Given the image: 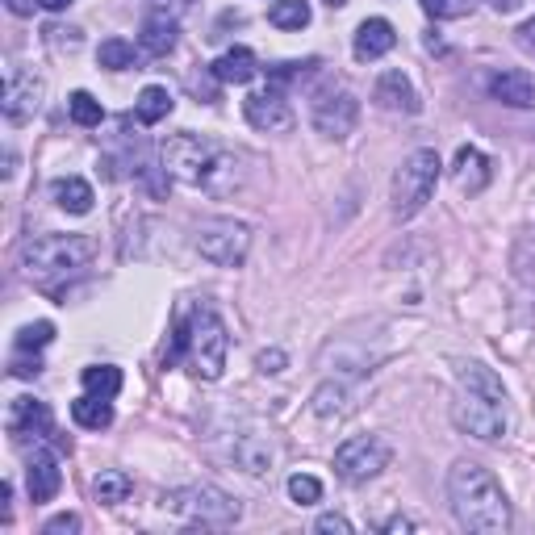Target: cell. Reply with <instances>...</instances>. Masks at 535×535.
<instances>
[{
    "mask_svg": "<svg viewBox=\"0 0 535 535\" xmlns=\"http://www.w3.org/2000/svg\"><path fill=\"white\" fill-rule=\"evenodd\" d=\"M448 498L452 515L464 531L477 535H502L510 531V502L502 494L498 477L477 460H460L448 473Z\"/></svg>",
    "mask_w": 535,
    "mask_h": 535,
    "instance_id": "1",
    "label": "cell"
},
{
    "mask_svg": "<svg viewBox=\"0 0 535 535\" xmlns=\"http://www.w3.org/2000/svg\"><path fill=\"white\" fill-rule=\"evenodd\" d=\"M456 381H460V393L452 402V423L464 435L485 439V444H490V439H502L506 427H510V418H506V385L485 364H464L456 372Z\"/></svg>",
    "mask_w": 535,
    "mask_h": 535,
    "instance_id": "2",
    "label": "cell"
},
{
    "mask_svg": "<svg viewBox=\"0 0 535 535\" xmlns=\"http://www.w3.org/2000/svg\"><path fill=\"white\" fill-rule=\"evenodd\" d=\"M164 172L189 184V189L226 193L230 180H235V155L201 134H172L164 143Z\"/></svg>",
    "mask_w": 535,
    "mask_h": 535,
    "instance_id": "3",
    "label": "cell"
},
{
    "mask_svg": "<svg viewBox=\"0 0 535 535\" xmlns=\"http://www.w3.org/2000/svg\"><path fill=\"white\" fill-rule=\"evenodd\" d=\"M226 352H230V335H226V322L209 310L197 306L189 318L176 322V339H172V356L168 364L184 360L193 377L201 381H218L222 368H226Z\"/></svg>",
    "mask_w": 535,
    "mask_h": 535,
    "instance_id": "4",
    "label": "cell"
},
{
    "mask_svg": "<svg viewBox=\"0 0 535 535\" xmlns=\"http://www.w3.org/2000/svg\"><path fill=\"white\" fill-rule=\"evenodd\" d=\"M92 260V243L80 235H38L21 243V272L46 293H55L63 281L80 276Z\"/></svg>",
    "mask_w": 535,
    "mask_h": 535,
    "instance_id": "5",
    "label": "cell"
},
{
    "mask_svg": "<svg viewBox=\"0 0 535 535\" xmlns=\"http://www.w3.org/2000/svg\"><path fill=\"white\" fill-rule=\"evenodd\" d=\"M439 168L444 164H439V155L431 147L406 155V164L398 168V176H393V218L406 222L431 201L435 184H439Z\"/></svg>",
    "mask_w": 535,
    "mask_h": 535,
    "instance_id": "6",
    "label": "cell"
},
{
    "mask_svg": "<svg viewBox=\"0 0 535 535\" xmlns=\"http://www.w3.org/2000/svg\"><path fill=\"white\" fill-rule=\"evenodd\" d=\"M164 510L184 523H201V527H226L239 519V502H230L214 485H184V490L164 494Z\"/></svg>",
    "mask_w": 535,
    "mask_h": 535,
    "instance_id": "7",
    "label": "cell"
},
{
    "mask_svg": "<svg viewBox=\"0 0 535 535\" xmlns=\"http://www.w3.org/2000/svg\"><path fill=\"white\" fill-rule=\"evenodd\" d=\"M389 460H393V448L385 444L381 435H352L335 452V473L347 485H364V481H372L377 473H385Z\"/></svg>",
    "mask_w": 535,
    "mask_h": 535,
    "instance_id": "8",
    "label": "cell"
},
{
    "mask_svg": "<svg viewBox=\"0 0 535 535\" xmlns=\"http://www.w3.org/2000/svg\"><path fill=\"white\" fill-rule=\"evenodd\" d=\"M197 251L218 268H239L251 251V230L235 218H214L197 230Z\"/></svg>",
    "mask_w": 535,
    "mask_h": 535,
    "instance_id": "9",
    "label": "cell"
},
{
    "mask_svg": "<svg viewBox=\"0 0 535 535\" xmlns=\"http://www.w3.org/2000/svg\"><path fill=\"white\" fill-rule=\"evenodd\" d=\"M356 122H360V101L352 97V92H322V97L314 101V130L322 134V138H347L356 130Z\"/></svg>",
    "mask_w": 535,
    "mask_h": 535,
    "instance_id": "10",
    "label": "cell"
},
{
    "mask_svg": "<svg viewBox=\"0 0 535 535\" xmlns=\"http://www.w3.org/2000/svg\"><path fill=\"white\" fill-rule=\"evenodd\" d=\"M243 118L255 130H264V134H289L293 130V109H289V101L276 88L251 92V97L243 101Z\"/></svg>",
    "mask_w": 535,
    "mask_h": 535,
    "instance_id": "11",
    "label": "cell"
},
{
    "mask_svg": "<svg viewBox=\"0 0 535 535\" xmlns=\"http://www.w3.org/2000/svg\"><path fill=\"white\" fill-rule=\"evenodd\" d=\"M42 92H46V84H42L34 72H13V76L5 80V118H9L13 126L30 122L34 113L42 109Z\"/></svg>",
    "mask_w": 535,
    "mask_h": 535,
    "instance_id": "12",
    "label": "cell"
},
{
    "mask_svg": "<svg viewBox=\"0 0 535 535\" xmlns=\"http://www.w3.org/2000/svg\"><path fill=\"white\" fill-rule=\"evenodd\" d=\"M63 485V473H59V456L51 448H34L30 464H26V490H30V502L42 506V502H55Z\"/></svg>",
    "mask_w": 535,
    "mask_h": 535,
    "instance_id": "13",
    "label": "cell"
},
{
    "mask_svg": "<svg viewBox=\"0 0 535 535\" xmlns=\"http://www.w3.org/2000/svg\"><path fill=\"white\" fill-rule=\"evenodd\" d=\"M490 180H494V164H490V155L477 151V147H460L456 159H452V184L460 193H485L490 189Z\"/></svg>",
    "mask_w": 535,
    "mask_h": 535,
    "instance_id": "14",
    "label": "cell"
},
{
    "mask_svg": "<svg viewBox=\"0 0 535 535\" xmlns=\"http://www.w3.org/2000/svg\"><path fill=\"white\" fill-rule=\"evenodd\" d=\"M490 97L510 109H535V76L523 67H502L490 76Z\"/></svg>",
    "mask_w": 535,
    "mask_h": 535,
    "instance_id": "15",
    "label": "cell"
},
{
    "mask_svg": "<svg viewBox=\"0 0 535 535\" xmlns=\"http://www.w3.org/2000/svg\"><path fill=\"white\" fill-rule=\"evenodd\" d=\"M5 427L13 439H30V435L42 439V435H51V410H46V402H34V398H13Z\"/></svg>",
    "mask_w": 535,
    "mask_h": 535,
    "instance_id": "16",
    "label": "cell"
},
{
    "mask_svg": "<svg viewBox=\"0 0 535 535\" xmlns=\"http://www.w3.org/2000/svg\"><path fill=\"white\" fill-rule=\"evenodd\" d=\"M372 101H377L381 109H389V113H418V109H423V105H418L414 84L402 72H385L377 80V88H372Z\"/></svg>",
    "mask_w": 535,
    "mask_h": 535,
    "instance_id": "17",
    "label": "cell"
},
{
    "mask_svg": "<svg viewBox=\"0 0 535 535\" xmlns=\"http://www.w3.org/2000/svg\"><path fill=\"white\" fill-rule=\"evenodd\" d=\"M393 46H398V34H393V26L385 17H368L364 26L356 30V59L360 63H372V59H381V55H389Z\"/></svg>",
    "mask_w": 535,
    "mask_h": 535,
    "instance_id": "18",
    "label": "cell"
},
{
    "mask_svg": "<svg viewBox=\"0 0 535 535\" xmlns=\"http://www.w3.org/2000/svg\"><path fill=\"white\" fill-rule=\"evenodd\" d=\"M214 76L222 84H251L260 76V59H255V51H247V46H235V51L214 59Z\"/></svg>",
    "mask_w": 535,
    "mask_h": 535,
    "instance_id": "19",
    "label": "cell"
},
{
    "mask_svg": "<svg viewBox=\"0 0 535 535\" xmlns=\"http://www.w3.org/2000/svg\"><path fill=\"white\" fill-rule=\"evenodd\" d=\"M138 46H143L147 55L164 59L176 51V21L172 17H147L143 21V34H138Z\"/></svg>",
    "mask_w": 535,
    "mask_h": 535,
    "instance_id": "20",
    "label": "cell"
},
{
    "mask_svg": "<svg viewBox=\"0 0 535 535\" xmlns=\"http://www.w3.org/2000/svg\"><path fill=\"white\" fill-rule=\"evenodd\" d=\"M55 201H59V209H67V214H88V209H92V201H97V197H92V184L88 180H80V176H63V180H55Z\"/></svg>",
    "mask_w": 535,
    "mask_h": 535,
    "instance_id": "21",
    "label": "cell"
},
{
    "mask_svg": "<svg viewBox=\"0 0 535 535\" xmlns=\"http://www.w3.org/2000/svg\"><path fill=\"white\" fill-rule=\"evenodd\" d=\"M172 92L168 88H159V84H151V88H143L138 92V101H134V118L143 122V126H159L172 113Z\"/></svg>",
    "mask_w": 535,
    "mask_h": 535,
    "instance_id": "22",
    "label": "cell"
},
{
    "mask_svg": "<svg viewBox=\"0 0 535 535\" xmlns=\"http://www.w3.org/2000/svg\"><path fill=\"white\" fill-rule=\"evenodd\" d=\"M130 490H134V481H130V473H122V469H101L97 477H92V498H97L101 506L126 502Z\"/></svg>",
    "mask_w": 535,
    "mask_h": 535,
    "instance_id": "23",
    "label": "cell"
},
{
    "mask_svg": "<svg viewBox=\"0 0 535 535\" xmlns=\"http://www.w3.org/2000/svg\"><path fill=\"white\" fill-rule=\"evenodd\" d=\"M72 418L84 431H105L113 423V406L109 398H97V393H84V398L72 402Z\"/></svg>",
    "mask_w": 535,
    "mask_h": 535,
    "instance_id": "24",
    "label": "cell"
},
{
    "mask_svg": "<svg viewBox=\"0 0 535 535\" xmlns=\"http://www.w3.org/2000/svg\"><path fill=\"white\" fill-rule=\"evenodd\" d=\"M268 21L276 30H306L310 26V0H272Z\"/></svg>",
    "mask_w": 535,
    "mask_h": 535,
    "instance_id": "25",
    "label": "cell"
},
{
    "mask_svg": "<svg viewBox=\"0 0 535 535\" xmlns=\"http://www.w3.org/2000/svg\"><path fill=\"white\" fill-rule=\"evenodd\" d=\"M84 393H97V398H118L122 393V368L113 364H97V368H84Z\"/></svg>",
    "mask_w": 535,
    "mask_h": 535,
    "instance_id": "26",
    "label": "cell"
},
{
    "mask_svg": "<svg viewBox=\"0 0 535 535\" xmlns=\"http://www.w3.org/2000/svg\"><path fill=\"white\" fill-rule=\"evenodd\" d=\"M97 59H101V67H109V72H126V67H134V46L126 38H105Z\"/></svg>",
    "mask_w": 535,
    "mask_h": 535,
    "instance_id": "27",
    "label": "cell"
},
{
    "mask_svg": "<svg viewBox=\"0 0 535 535\" xmlns=\"http://www.w3.org/2000/svg\"><path fill=\"white\" fill-rule=\"evenodd\" d=\"M67 113H72L76 126H101V118H105V109H101V101L92 97V92H72Z\"/></svg>",
    "mask_w": 535,
    "mask_h": 535,
    "instance_id": "28",
    "label": "cell"
},
{
    "mask_svg": "<svg viewBox=\"0 0 535 535\" xmlns=\"http://www.w3.org/2000/svg\"><path fill=\"white\" fill-rule=\"evenodd\" d=\"M55 339V327L51 322H30V327L17 331V352H42L46 343Z\"/></svg>",
    "mask_w": 535,
    "mask_h": 535,
    "instance_id": "29",
    "label": "cell"
},
{
    "mask_svg": "<svg viewBox=\"0 0 535 535\" xmlns=\"http://www.w3.org/2000/svg\"><path fill=\"white\" fill-rule=\"evenodd\" d=\"M289 498H293L297 506H314V502L322 498V481L310 477V473H293V477H289Z\"/></svg>",
    "mask_w": 535,
    "mask_h": 535,
    "instance_id": "30",
    "label": "cell"
},
{
    "mask_svg": "<svg viewBox=\"0 0 535 535\" xmlns=\"http://www.w3.org/2000/svg\"><path fill=\"white\" fill-rule=\"evenodd\" d=\"M423 5L427 17H439V21H452V17H464V13H473L477 0H418Z\"/></svg>",
    "mask_w": 535,
    "mask_h": 535,
    "instance_id": "31",
    "label": "cell"
},
{
    "mask_svg": "<svg viewBox=\"0 0 535 535\" xmlns=\"http://www.w3.org/2000/svg\"><path fill=\"white\" fill-rule=\"evenodd\" d=\"M72 531H80V515H59L42 527V535H72Z\"/></svg>",
    "mask_w": 535,
    "mask_h": 535,
    "instance_id": "32",
    "label": "cell"
},
{
    "mask_svg": "<svg viewBox=\"0 0 535 535\" xmlns=\"http://www.w3.org/2000/svg\"><path fill=\"white\" fill-rule=\"evenodd\" d=\"M314 531H339V535H347V531H352V523H347L343 515H322L314 523Z\"/></svg>",
    "mask_w": 535,
    "mask_h": 535,
    "instance_id": "33",
    "label": "cell"
},
{
    "mask_svg": "<svg viewBox=\"0 0 535 535\" xmlns=\"http://www.w3.org/2000/svg\"><path fill=\"white\" fill-rule=\"evenodd\" d=\"M281 364H285V352H264L260 356V372H281Z\"/></svg>",
    "mask_w": 535,
    "mask_h": 535,
    "instance_id": "34",
    "label": "cell"
},
{
    "mask_svg": "<svg viewBox=\"0 0 535 535\" xmlns=\"http://www.w3.org/2000/svg\"><path fill=\"white\" fill-rule=\"evenodd\" d=\"M519 46H523V51H531V55H535V21H527V26H519Z\"/></svg>",
    "mask_w": 535,
    "mask_h": 535,
    "instance_id": "35",
    "label": "cell"
},
{
    "mask_svg": "<svg viewBox=\"0 0 535 535\" xmlns=\"http://www.w3.org/2000/svg\"><path fill=\"white\" fill-rule=\"evenodd\" d=\"M34 5L51 9V13H63V9H72V0H34Z\"/></svg>",
    "mask_w": 535,
    "mask_h": 535,
    "instance_id": "36",
    "label": "cell"
},
{
    "mask_svg": "<svg viewBox=\"0 0 535 535\" xmlns=\"http://www.w3.org/2000/svg\"><path fill=\"white\" fill-rule=\"evenodd\" d=\"M519 5H523V0H494V9H498V13H515Z\"/></svg>",
    "mask_w": 535,
    "mask_h": 535,
    "instance_id": "37",
    "label": "cell"
},
{
    "mask_svg": "<svg viewBox=\"0 0 535 535\" xmlns=\"http://www.w3.org/2000/svg\"><path fill=\"white\" fill-rule=\"evenodd\" d=\"M327 5H331V9H343V5H347V0H327Z\"/></svg>",
    "mask_w": 535,
    "mask_h": 535,
    "instance_id": "38",
    "label": "cell"
}]
</instances>
